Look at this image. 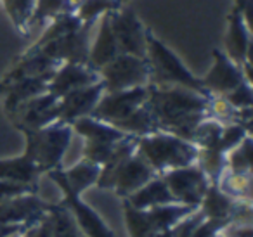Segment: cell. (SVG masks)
<instances>
[{"label":"cell","instance_id":"9","mask_svg":"<svg viewBox=\"0 0 253 237\" xmlns=\"http://www.w3.org/2000/svg\"><path fill=\"white\" fill-rule=\"evenodd\" d=\"M109 25L115 35L120 54H132L137 57H146L148 49V26L142 25L139 16L130 7H120L109 12Z\"/></svg>","mask_w":253,"mask_h":237},{"label":"cell","instance_id":"26","mask_svg":"<svg viewBox=\"0 0 253 237\" xmlns=\"http://www.w3.org/2000/svg\"><path fill=\"white\" fill-rule=\"evenodd\" d=\"M80 26H82V21L78 19V16L75 14V11L64 12V14L57 16V18H54L52 21L47 23L42 37H40V39L37 40L32 47H28V49H26V52H35V50L42 49L45 43L52 42V40L59 39V37L66 35V33L73 32V30L80 28Z\"/></svg>","mask_w":253,"mask_h":237},{"label":"cell","instance_id":"27","mask_svg":"<svg viewBox=\"0 0 253 237\" xmlns=\"http://www.w3.org/2000/svg\"><path fill=\"white\" fill-rule=\"evenodd\" d=\"M215 184L220 187L227 196L238 201H252V173H243V171H229L218 177Z\"/></svg>","mask_w":253,"mask_h":237},{"label":"cell","instance_id":"39","mask_svg":"<svg viewBox=\"0 0 253 237\" xmlns=\"http://www.w3.org/2000/svg\"><path fill=\"white\" fill-rule=\"evenodd\" d=\"M252 7H253V0H236L234 9H238L241 12V16L245 18V21L248 25H252Z\"/></svg>","mask_w":253,"mask_h":237},{"label":"cell","instance_id":"34","mask_svg":"<svg viewBox=\"0 0 253 237\" xmlns=\"http://www.w3.org/2000/svg\"><path fill=\"white\" fill-rule=\"evenodd\" d=\"M236 109H248L253 106V90H252V81H243L239 83L234 90L224 95Z\"/></svg>","mask_w":253,"mask_h":237},{"label":"cell","instance_id":"18","mask_svg":"<svg viewBox=\"0 0 253 237\" xmlns=\"http://www.w3.org/2000/svg\"><path fill=\"white\" fill-rule=\"evenodd\" d=\"M52 75L19 78V80L5 81V83L0 81V97H2L5 115H12L26 101L47 92V85H49V80Z\"/></svg>","mask_w":253,"mask_h":237},{"label":"cell","instance_id":"38","mask_svg":"<svg viewBox=\"0 0 253 237\" xmlns=\"http://www.w3.org/2000/svg\"><path fill=\"white\" fill-rule=\"evenodd\" d=\"M23 236L25 237H52L50 234V225H49V220H47V215L43 216L40 222L33 223V225L26 227L23 230Z\"/></svg>","mask_w":253,"mask_h":237},{"label":"cell","instance_id":"4","mask_svg":"<svg viewBox=\"0 0 253 237\" xmlns=\"http://www.w3.org/2000/svg\"><path fill=\"white\" fill-rule=\"evenodd\" d=\"M25 133V154L39 166L42 173L63 166V159L73 142V126L56 121L39 130H19Z\"/></svg>","mask_w":253,"mask_h":237},{"label":"cell","instance_id":"36","mask_svg":"<svg viewBox=\"0 0 253 237\" xmlns=\"http://www.w3.org/2000/svg\"><path fill=\"white\" fill-rule=\"evenodd\" d=\"M229 220H220V218H207L205 216L200 222V225L194 229L193 237H217L218 234L224 232V229L229 225Z\"/></svg>","mask_w":253,"mask_h":237},{"label":"cell","instance_id":"12","mask_svg":"<svg viewBox=\"0 0 253 237\" xmlns=\"http://www.w3.org/2000/svg\"><path fill=\"white\" fill-rule=\"evenodd\" d=\"M18 130H39L59 121V99L50 92L26 101L7 116Z\"/></svg>","mask_w":253,"mask_h":237},{"label":"cell","instance_id":"32","mask_svg":"<svg viewBox=\"0 0 253 237\" xmlns=\"http://www.w3.org/2000/svg\"><path fill=\"white\" fill-rule=\"evenodd\" d=\"M71 11L73 9L70 7L68 0H37L32 21H30V28H33V26H45L54 18Z\"/></svg>","mask_w":253,"mask_h":237},{"label":"cell","instance_id":"3","mask_svg":"<svg viewBox=\"0 0 253 237\" xmlns=\"http://www.w3.org/2000/svg\"><path fill=\"white\" fill-rule=\"evenodd\" d=\"M148 49H146V59L149 63V83L151 85H179L200 94L210 95L201 85V80L182 63L179 56L163 43L158 37L148 28Z\"/></svg>","mask_w":253,"mask_h":237},{"label":"cell","instance_id":"40","mask_svg":"<svg viewBox=\"0 0 253 237\" xmlns=\"http://www.w3.org/2000/svg\"><path fill=\"white\" fill-rule=\"evenodd\" d=\"M26 227L25 225H11V223H0V237H9L14 234L23 232Z\"/></svg>","mask_w":253,"mask_h":237},{"label":"cell","instance_id":"22","mask_svg":"<svg viewBox=\"0 0 253 237\" xmlns=\"http://www.w3.org/2000/svg\"><path fill=\"white\" fill-rule=\"evenodd\" d=\"M123 201H126L130 206L137 209H149L153 206L160 204H170V202H175V199L172 198L169 187L163 182V178L160 175L153 177L148 184H144L141 189L130 194L128 198H125Z\"/></svg>","mask_w":253,"mask_h":237},{"label":"cell","instance_id":"14","mask_svg":"<svg viewBox=\"0 0 253 237\" xmlns=\"http://www.w3.org/2000/svg\"><path fill=\"white\" fill-rule=\"evenodd\" d=\"M50 202L43 201L37 192H26L0 202V223L30 227L47 215Z\"/></svg>","mask_w":253,"mask_h":237},{"label":"cell","instance_id":"10","mask_svg":"<svg viewBox=\"0 0 253 237\" xmlns=\"http://www.w3.org/2000/svg\"><path fill=\"white\" fill-rule=\"evenodd\" d=\"M160 177L167 184L175 202L193 206V208L200 206L208 185L211 184L210 178L207 177V173L196 163L189 164V166L169 170L160 175Z\"/></svg>","mask_w":253,"mask_h":237},{"label":"cell","instance_id":"2","mask_svg":"<svg viewBox=\"0 0 253 237\" xmlns=\"http://www.w3.org/2000/svg\"><path fill=\"white\" fill-rule=\"evenodd\" d=\"M135 153L151 166L156 175H162L169 170L194 164L200 147L175 133L156 130L148 135L137 137Z\"/></svg>","mask_w":253,"mask_h":237},{"label":"cell","instance_id":"8","mask_svg":"<svg viewBox=\"0 0 253 237\" xmlns=\"http://www.w3.org/2000/svg\"><path fill=\"white\" fill-rule=\"evenodd\" d=\"M148 94V85L116 92H104L101 95V99H99V102L95 104L94 111L90 113V116L116 126L123 119L128 118L134 111H137L141 106L146 104Z\"/></svg>","mask_w":253,"mask_h":237},{"label":"cell","instance_id":"23","mask_svg":"<svg viewBox=\"0 0 253 237\" xmlns=\"http://www.w3.org/2000/svg\"><path fill=\"white\" fill-rule=\"evenodd\" d=\"M63 173H64V180L70 185L71 191L75 194L82 196L88 187H95L99 173H101V166L85 159V158H82L80 161L71 164L70 168H63Z\"/></svg>","mask_w":253,"mask_h":237},{"label":"cell","instance_id":"6","mask_svg":"<svg viewBox=\"0 0 253 237\" xmlns=\"http://www.w3.org/2000/svg\"><path fill=\"white\" fill-rule=\"evenodd\" d=\"M104 92L125 90V88L149 85V63L146 57L132 54H118L113 61L97 70Z\"/></svg>","mask_w":253,"mask_h":237},{"label":"cell","instance_id":"43","mask_svg":"<svg viewBox=\"0 0 253 237\" xmlns=\"http://www.w3.org/2000/svg\"><path fill=\"white\" fill-rule=\"evenodd\" d=\"M9 237H25V236H23V232H19V234H14V236H9Z\"/></svg>","mask_w":253,"mask_h":237},{"label":"cell","instance_id":"44","mask_svg":"<svg viewBox=\"0 0 253 237\" xmlns=\"http://www.w3.org/2000/svg\"><path fill=\"white\" fill-rule=\"evenodd\" d=\"M217 237H227V236H225V234L224 232H222V234H218V236Z\"/></svg>","mask_w":253,"mask_h":237},{"label":"cell","instance_id":"37","mask_svg":"<svg viewBox=\"0 0 253 237\" xmlns=\"http://www.w3.org/2000/svg\"><path fill=\"white\" fill-rule=\"evenodd\" d=\"M26 192H37V187L26 184H16V182L0 180V202L9 198H14V196L26 194Z\"/></svg>","mask_w":253,"mask_h":237},{"label":"cell","instance_id":"41","mask_svg":"<svg viewBox=\"0 0 253 237\" xmlns=\"http://www.w3.org/2000/svg\"><path fill=\"white\" fill-rule=\"evenodd\" d=\"M84 2H85V0H68V4H70V7L73 9V11L77 7H80V5L84 4Z\"/></svg>","mask_w":253,"mask_h":237},{"label":"cell","instance_id":"28","mask_svg":"<svg viewBox=\"0 0 253 237\" xmlns=\"http://www.w3.org/2000/svg\"><path fill=\"white\" fill-rule=\"evenodd\" d=\"M5 9V14L9 16L12 26L19 35H30V21H32L33 9H35L37 0H0Z\"/></svg>","mask_w":253,"mask_h":237},{"label":"cell","instance_id":"24","mask_svg":"<svg viewBox=\"0 0 253 237\" xmlns=\"http://www.w3.org/2000/svg\"><path fill=\"white\" fill-rule=\"evenodd\" d=\"M194 209L196 208H193V206L180 204V202H170V204H160L146 209V215H148L153 229L156 232H162V230L172 229L175 223H179L184 216H187Z\"/></svg>","mask_w":253,"mask_h":237},{"label":"cell","instance_id":"25","mask_svg":"<svg viewBox=\"0 0 253 237\" xmlns=\"http://www.w3.org/2000/svg\"><path fill=\"white\" fill-rule=\"evenodd\" d=\"M47 220H49L52 237H84L70 208L64 202H59V204L50 202L47 209Z\"/></svg>","mask_w":253,"mask_h":237},{"label":"cell","instance_id":"5","mask_svg":"<svg viewBox=\"0 0 253 237\" xmlns=\"http://www.w3.org/2000/svg\"><path fill=\"white\" fill-rule=\"evenodd\" d=\"M71 126H73L75 135L84 140L82 158L99 164V166H102L109 159L120 140L126 137L125 132L94 118V116H84V118L75 119Z\"/></svg>","mask_w":253,"mask_h":237},{"label":"cell","instance_id":"7","mask_svg":"<svg viewBox=\"0 0 253 237\" xmlns=\"http://www.w3.org/2000/svg\"><path fill=\"white\" fill-rule=\"evenodd\" d=\"M47 175H49L50 180L63 191V194H64L63 202L70 208L71 215H73L75 222H77L80 232L84 234V237H115V232H113L111 227L104 222V218H102L92 206H88L87 202L82 199V196L75 194L70 189V185L64 180L63 166L47 171Z\"/></svg>","mask_w":253,"mask_h":237},{"label":"cell","instance_id":"13","mask_svg":"<svg viewBox=\"0 0 253 237\" xmlns=\"http://www.w3.org/2000/svg\"><path fill=\"white\" fill-rule=\"evenodd\" d=\"M213 64L207 71L205 77H201V85L210 95H225L234 90L239 83L248 81L243 73V68L231 59L224 50L213 49Z\"/></svg>","mask_w":253,"mask_h":237},{"label":"cell","instance_id":"20","mask_svg":"<svg viewBox=\"0 0 253 237\" xmlns=\"http://www.w3.org/2000/svg\"><path fill=\"white\" fill-rule=\"evenodd\" d=\"M59 63L52 61L47 57L43 52L37 50V52H25L19 56L18 63L4 75L2 83L12 80H19V78H28V77H43V75H52L57 70Z\"/></svg>","mask_w":253,"mask_h":237},{"label":"cell","instance_id":"31","mask_svg":"<svg viewBox=\"0 0 253 237\" xmlns=\"http://www.w3.org/2000/svg\"><path fill=\"white\" fill-rule=\"evenodd\" d=\"M252 159H253V147H252V133H250L238 146L232 147L225 154V170L252 173V163H253Z\"/></svg>","mask_w":253,"mask_h":237},{"label":"cell","instance_id":"1","mask_svg":"<svg viewBox=\"0 0 253 237\" xmlns=\"http://www.w3.org/2000/svg\"><path fill=\"white\" fill-rule=\"evenodd\" d=\"M149 94L146 106L151 111L158 130L191 139V133L203 118L208 116L210 95L200 94L179 85H148Z\"/></svg>","mask_w":253,"mask_h":237},{"label":"cell","instance_id":"15","mask_svg":"<svg viewBox=\"0 0 253 237\" xmlns=\"http://www.w3.org/2000/svg\"><path fill=\"white\" fill-rule=\"evenodd\" d=\"M101 80L99 73L92 70L88 64H78V63H61L54 75L50 77L47 92L54 94L57 99L63 95L70 94L71 90L87 87L95 81Z\"/></svg>","mask_w":253,"mask_h":237},{"label":"cell","instance_id":"30","mask_svg":"<svg viewBox=\"0 0 253 237\" xmlns=\"http://www.w3.org/2000/svg\"><path fill=\"white\" fill-rule=\"evenodd\" d=\"M222 130L224 125L220 121H217L215 118H203L200 123L196 125V128L191 133V142L194 146H198L200 149H208V147H217L218 139L222 135Z\"/></svg>","mask_w":253,"mask_h":237},{"label":"cell","instance_id":"11","mask_svg":"<svg viewBox=\"0 0 253 237\" xmlns=\"http://www.w3.org/2000/svg\"><path fill=\"white\" fill-rule=\"evenodd\" d=\"M95 23H82L80 28L73 30V32L45 43L39 50L59 64L61 63L88 64V49H90V40L92 35H94Z\"/></svg>","mask_w":253,"mask_h":237},{"label":"cell","instance_id":"17","mask_svg":"<svg viewBox=\"0 0 253 237\" xmlns=\"http://www.w3.org/2000/svg\"><path fill=\"white\" fill-rule=\"evenodd\" d=\"M252 25L245 21L241 12L232 7L227 16V30H225V50L224 52L231 57L234 63L241 66L246 61H252Z\"/></svg>","mask_w":253,"mask_h":237},{"label":"cell","instance_id":"33","mask_svg":"<svg viewBox=\"0 0 253 237\" xmlns=\"http://www.w3.org/2000/svg\"><path fill=\"white\" fill-rule=\"evenodd\" d=\"M123 2L125 0H85L80 7L75 9V14L82 23H95L101 16L123 7Z\"/></svg>","mask_w":253,"mask_h":237},{"label":"cell","instance_id":"29","mask_svg":"<svg viewBox=\"0 0 253 237\" xmlns=\"http://www.w3.org/2000/svg\"><path fill=\"white\" fill-rule=\"evenodd\" d=\"M123 216H125V225L130 237H155L158 234L153 229L146 209H137L123 201Z\"/></svg>","mask_w":253,"mask_h":237},{"label":"cell","instance_id":"21","mask_svg":"<svg viewBox=\"0 0 253 237\" xmlns=\"http://www.w3.org/2000/svg\"><path fill=\"white\" fill-rule=\"evenodd\" d=\"M40 175H42V171L39 170V166L25 153L21 156L0 159V180L16 182V184H26L37 187Z\"/></svg>","mask_w":253,"mask_h":237},{"label":"cell","instance_id":"16","mask_svg":"<svg viewBox=\"0 0 253 237\" xmlns=\"http://www.w3.org/2000/svg\"><path fill=\"white\" fill-rule=\"evenodd\" d=\"M104 94V83L101 80L87 87L71 90L59 99V121L73 123L75 119L90 116L101 95Z\"/></svg>","mask_w":253,"mask_h":237},{"label":"cell","instance_id":"19","mask_svg":"<svg viewBox=\"0 0 253 237\" xmlns=\"http://www.w3.org/2000/svg\"><path fill=\"white\" fill-rule=\"evenodd\" d=\"M120 54L116 45L115 35H113L111 25H109V12L97 19L94 28V35L90 40V49H88V66L92 70H101L104 64L113 61Z\"/></svg>","mask_w":253,"mask_h":237},{"label":"cell","instance_id":"35","mask_svg":"<svg viewBox=\"0 0 253 237\" xmlns=\"http://www.w3.org/2000/svg\"><path fill=\"white\" fill-rule=\"evenodd\" d=\"M203 218H205V215L200 211V208H196L194 211H191L189 215L184 216L179 223H175V225L170 229L172 230V236L173 237H193L194 229L200 225V222Z\"/></svg>","mask_w":253,"mask_h":237},{"label":"cell","instance_id":"42","mask_svg":"<svg viewBox=\"0 0 253 237\" xmlns=\"http://www.w3.org/2000/svg\"><path fill=\"white\" fill-rule=\"evenodd\" d=\"M155 237H173V236H172V230L169 229V230H162V232H158Z\"/></svg>","mask_w":253,"mask_h":237}]
</instances>
